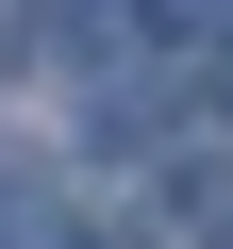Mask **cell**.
<instances>
[{
  "label": "cell",
  "instance_id": "cell-1",
  "mask_svg": "<svg viewBox=\"0 0 233 249\" xmlns=\"http://www.w3.org/2000/svg\"><path fill=\"white\" fill-rule=\"evenodd\" d=\"M50 249H83V232H50Z\"/></svg>",
  "mask_w": 233,
  "mask_h": 249
}]
</instances>
